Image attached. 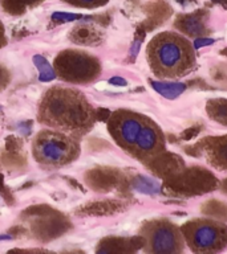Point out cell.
Returning <instances> with one entry per match:
<instances>
[{
    "mask_svg": "<svg viewBox=\"0 0 227 254\" xmlns=\"http://www.w3.org/2000/svg\"><path fill=\"white\" fill-rule=\"evenodd\" d=\"M7 44V36H5V29H4V25L0 21V49L3 47H5Z\"/></svg>",
    "mask_w": 227,
    "mask_h": 254,
    "instance_id": "7c38bea8",
    "label": "cell"
},
{
    "mask_svg": "<svg viewBox=\"0 0 227 254\" xmlns=\"http://www.w3.org/2000/svg\"><path fill=\"white\" fill-rule=\"evenodd\" d=\"M158 143V134L151 125L145 123L142 130L139 132V136L137 139L134 146V151L137 152H150L157 147Z\"/></svg>",
    "mask_w": 227,
    "mask_h": 254,
    "instance_id": "52a82bcc",
    "label": "cell"
},
{
    "mask_svg": "<svg viewBox=\"0 0 227 254\" xmlns=\"http://www.w3.org/2000/svg\"><path fill=\"white\" fill-rule=\"evenodd\" d=\"M141 190L142 192H146V193H159L161 190V187H159L158 182H155L153 179H143L142 184H141Z\"/></svg>",
    "mask_w": 227,
    "mask_h": 254,
    "instance_id": "9c48e42d",
    "label": "cell"
},
{
    "mask_svg": "<svg viewBox=\"0 0 227 254\" xmlns=\"http://www.w3.org/2000/svg\"><path fill=\"white\" fill-rule=\"evenodd\" d=\"M215 43L214 39H210V37H198V39L194 40V48L195 49H201V48L210 47Z\"/></svg>",
    "mask_w": 227,
    "mask_h": 254,
    "instance_id": "8fae6325",
    "label": "cell"
},
{
    "mask_svg": "<svg viewBox=\"0 0 227 254\" xmlns=\"http://www.w3.org/2000/svg\"><path fill=\"white\" fill-rule=\"evenodd\" d=\"M69 4H73L76 7L81 8H93L99 7V5H103L107 0H65Z\"/></svg>",
    "mask_w": 227,
    "mask_h": 254,
    "instance_id": "30bf717a",
    "label": "cell"
},
{
    "mask_svg": "<svg viewBox=\"0 0 227 254\" xmlns=\"http://www.w3.org/2000/svg\"><path fill=\"white\" fill-rule=\"evenodd\" d=\"M151 86L157 93L166 99H175L186 90V85L183 82H166V81H153Z\"/></svg>",
    "mask_w": 227,
    "mask_h": 254,
    "instance_id": "ba28073f",
    "label": "cell"
},
{
    "mask_svg": "<svg viewBox=\"0 0 227 254\" xmlns=\"http://www.w3.org/2000/svg\"><path fill=\"white\" fill-rule=\"evenodd\" d=\"M39 122L75 138L83 136L95 122V110L87 97L73 87H52L40 101Z\"/></svg>",
    "mask_w": 227,
    "mask_h": 254,
    "instance_id": "6da1fadb",
    "label": "cell"
},
{
    "mask_svg": "<svg viewBox=\"0 0 227 254\" xmlns=\"http://www.w3.org/2000/svg\"><path fill=\"white\" fill-rule=\"evenodd\" d=\"M32 155L43 166H67L79 158L80 142L75 136L61 131L43 128L32 140Z\"/></svg>",
    "mask_w": 227,
    "mask_h": 254,
    "instance_id": "7a4b0ae2",
    "label": "cell"
},
{
    "mask_svg": "<svg viewBox=\"0 0 227 254\" xmlns=\"http://www.w3.org/2000/svg\"><path fill=\"white\" fill-rule=\"evenodd\" d=\"M53 70L65 82L89 83L99 77L100 61L87 52L67 49L57 55Z\"/></svg>",
    "mask_w": 227,
    "mask_h": 254,
    "instance_id": "3957f363",
    "label": "cell"
},
{
    "mask_svg": "<svg viewBox=\"0 0 227 254\" xmlns=\"http://www.w3.org/2000/svg\"><path fill=\"white\" fill-rule=\"evenodd\" d=\"M151 55L157 66L161 67L162 70L170 71L178 69L182 65L186 52L182 44L178 43L177 40L166 37L155 43L154 52Z\"/></svg>",
    "mask_w": 227,
    "mask_h": 254,
    "instance_id": "277c9868",
    "label": "cell"
},
{
    "mask_svg": "<svg viewBox=\"0 0 227 254\" xmlns=\"http://www.w3.org/2000/svg\"><path fill=\"white\" fill-rule=\"evenodd\" d=\"M218 241V229L211 224H202L193 232V242L199 249H209Z\"/></svg>",
    "mask_w": 227,
    "mask_h": 254,
    "instance_id": "8992f818",
    "label": "cell"
},
{
    "mask_svg": "<svg viewBox=\"0 0 227 254\" xmlns=\"http://www.w3.org/2000/svg\"><path fill=\"white\" fill-rule=\"evenodd\" d=\"M151 249L155 253H171L175 250V234L169 226H158L151 234Z\"/></svg>",
    "mask_w": 227,
    "mask_h": 254,
    "instance_id": "5b68a950",
    "label": "cell"
}]
</instances>
